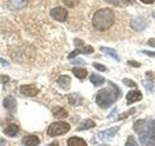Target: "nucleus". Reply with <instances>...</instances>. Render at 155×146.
Here are the masks:
<instances>
[{
  "label": "nucleus",
  "instance_id": "f257e3e1",
  "mask_svg": "<svg viewBox=\"0 0 155 146\" xmlns=\"http://www.w3.org/2000/svg\"><path fill=\"white\" fill-rule=\"evenodd\" d=\"M110 83V86L107 88H103L98 91L95 97V101L98 106L101 108H109L110 106L114 104V102L118 99L120 96V90L114 83Z\"/></svg>",
  "mask_w": 155,
  "mask_h": 146
},
{
  "label": "nucleus",
  "instance_id": "f03ea898",
  "mask_svg": "<svg viewBox=\"0 0 155 146\" xmlns=\"http://www.w3.org/2000/svg\"><path fill=\"white\" fill-rule=\"evenodd\" d=\"M114 13L110 8H103L98 10L92 19V24L95 29L99 31H105L114 24Z\"/></svg>",
  "mask_w": 155,
  "mask_h": 146
},
{
  "label": "nucleus",
  "instance_id": "7ed1b4c3",
  "mask_svg": "<svg viewBox=\"0 0 155 146\" xmlns=\"http://www.w3.org/2000/svg\"><path fill=\"white\" fill-rule=\"evenodd\" d=\"M70 130V125L66 122H53L48 129V135L54 137V136H59L62 134H67Z\"/></svg>",
  "mask_w": 155,
  "mask_h": 146
},
{
  "label": "nucleus",
  "instance_id": "20e7f679",
  "mask_svg": "<svg viewBox=\"0 0 155 146\" xmlns=\"http://www.w3.org/2000/svg\"><path fill=\"white\" fill-rule=\"evenodd\" d=\"M50 15L53 19H55V21L64 23L68 17V11L63 7H56L51 10Z\"/></svg>",
  "mask_w": 155,
  "mask_h": 146
},
{
  "label": "nucleus",
  "instance_id": "39448f33",
  "mask_svg": "<svg viewBox=\"0 0 155 146\" xmlns=\"http://www.w3.org/2000/svg\"><path fill=\"white\" fill-rule=\"evenodd\" d=\"M3 106L10 113L15 114L17 112V107H18L17 99L13 96H7L3 100Z\"/></svg>",
  "mask_w": 155,
  "mask_h": 146
},
{
  "label": "nucleus",
  "instance_id": "423d86ee",
  "mask_svg": "<svg viewBox=\"0 0 155 146\" xmlns=\"http://www.w3.org/2000/svg\"><path fill=\"white\" fill-rule=\"evenodd\" d=\"M119 130V126L111 127V128L105 130L103 131H100L98 134V138L100 140H111V138L117 134V131Z\"/></svg>",
  "mask_w": 155,
  "mask_h": 146
},
{
  "label": "nucleus",
  "instance_id": "0eeeda50",
  "mask_svg": "<svg viewBox=\"0 0 155 146\" xmlns=\"http://www.w3.org/2000/svg\"><path fill=\"white\" fill-rule=\"evenodd\" d=\"M126 99H127V105H131L137 101H140L143 99V94L139 90L130 91L127 95H126Z\"/></svg>",
  "mask_w": 155,
  "mask_h": 146
},
{
  "label": "nucleus",
  "instance_id": "6e6552de",
  "mask_svg": "<svg viewBox=\"0 0 155 146\" xmlns=\"http://www.w3.org/2000/svg\"><path fill=\"white\" fill-rule=\"evenodd\" d=\"M21 92L26 96H35L38 95L39 89L33 84L30 85H22L21 86Z\"/></svg>",
  "mask_w": 155,
  "mask_h": 146
},
{
  "label": "nucleus",
  "instance_id": "1a4fd4ad",
  "mask_svg": "<svg viewBox=\"0 0 155 146\" xmlns=\"http://www.w3.org/2000/svg\"><path fill=\"white\" fill-rule=\"evenodd\" d=\"M21 142L25 146H38L40 144V138L35 134H29L22 137Z\"/></svg>",
  "mask_w": 155,
  "mask_h": 146
},
{
  "label": "nucleus",
  "instance_id": "9d476101",
  "mask_svg": "<svg viewBox=\"0 0 155 146\" xmlns=\"http://www.w3.org/2000/svg\"><path fill=\"white\" fill-rule=\"evenodd\" d=\"M131 26H132L135 30L140 31L147 27V22H145L144 19L140 18V17L135 18L131 21Z\"/></svg>",
  "mask_w": 155,
  "mask_h": 146
},
{
  "label": "nucleus",
  "instance_id": "9b49d317",
  "mask_svg": "<svg viewBox=\"0 0 155 146\" xmlns=\"http://www.w3.org/2000/svg\"><path fill=\"white\" fill-rule=\"evenodd\" d=\"M147 130L149 134V143L147 146H155V120L149 122L147 125Z\"/></svg>",
  "mask_w": 155,
  "mask_h": 146
},
{
  "label": "nucleus",
  "instance_id": "f8f14e48",
  "mask_svg": "<svg viewBox=\"0 0 155 146\" xmlns=\"http://www.w3.org/2000/svg\"><path fill=\"white\" fill-rule=\"evenodd\" d=\"M71 77L68 75H61L57 79V84L63 90H69L71 85Z\"/></svg>",
  "mask_w": 155,
  "mask_h": 146
},
{
  "label": "nucleus",
  "instance_id": "ddd939ff",
  "mask_svg": "<svg viewBox=\"0 0 155 146\" xmlns=\"http://www.w3.org/2000/svg\"><path fill=\"white\" fill-rule=\"evenodd\" d=\"M28 0H8L9 7L13 10H21L27 5Z\"/></svg>",
  "mask_w": 155,
  "mask_h": 146
},
{
  "label": "nucleus",
  "instance_id": "4468645a",
  "mask_svg": "<svg viewBox=\"0 0 155 146\" xmlns=\"http://www.w3.org/2000/svg\"><path fill=\"white\" fill-rule=\"evenodd\" d=\"M95 122L91 119H85L81 122V123L79 125V127L77 128L78 131H81V130H90L92 128H95Z\"/></svg>",
  "mask_w": 155,
  "mask_h": 146
},
{
  "label": "nucleus",
  "instance_id": "2eb2a0df",
  "mask_svg": "<svg viewBox=\"0 0 155 146\" xmlns=\"http://www.w3.org/2000/svg\"><path fill=\"white\" fill-rule=\"evenodd\" d=\"M133 128H134V130L138 134H140L144 133L145 130H147V124H145V121L142 120V119L136 121L134 126H133Z\"/></svg>",
  "mask_w": 155,
  "mask_h": 146
},
{
  "label": "nucleus",
  "instance_id": "dca6fc26",
  "mask_svg": "<svg viewBox=\"0 0 155 146\" xmlns=\"http://www.w3.org/2000/svg\"><path fill=\"white\" fill-rule=\"evenodd\" d=\"M52 114L56 119H64L68 117V111L61 106H56L52 109Z\"/></svg>",
  "mask_w": 155,
  "mask_h": 146
},
{
  "label": "nucleus",
  "instance_id": "f3484780",
  "mask_svg": "<svg viewBox=\"0 0 155 146\" xmlns=\"http://www.w3.org/2000/svg\"><path fill=\"white\" fill-rule=\"evenodd\" d=\"M68 146H87V143L84 139L79 136H72L67 140Z\"/></svg>",
  "mask_w": 155,
  "mask_h": 146
},
{
  "label": "nucleus",
  "instance_id": "a211bd4d",
  "mask_svg": "<svg viewBox=\"0 0 155 146\" xmlns=\"http://www.w3.org/2000/svg\"><path fill=\"white\" fill-rule=\"evenodd\" d=\"M18 133V127L16 124H10L4 129V134L8 136H11V137L16 136Z\"/></svg>",
  "mask_w": 155,
  "mask_h": 146
},
{
  "label": "nucleus",
  "instance_id": "6ab92c4d",
  "mask_svg": "<svg viewBox=\"0 0 155 146\" xmlns=\"http://www.w3.org/2000/svg\"><path fill=\"white\" fill-rule=\"evenodd\" d=\"M90 82L93 84L95 87H98V86H102L104 84V83L106 82V79L103 77V76H101L99 74H95V73H92V74L90 75Z\"/></svg>",
  "mask_w": 155,
  "mask_h": 146
},
{
  "label": "nucleus",
  "instance_id": "aec40b11",
  "mask_svg": "<svg viewBox=\"0 0 155 146\" xmlns=\"http://www.w3.org/2000/svg\"><path fill=\"white\" fill-rule=\"evenodd\" d=\"M100 50H101L102 52H103V53H105L106 55H108V56H110V57L114 58V60H115L116 61H120V57H119V56H118V54L116 53V51L114 50V49L108 48V47H101V48H100Z\"/></svg>",
  "mask_w": 155,
  "mask_h": 146
},
{
  "label": "nucleus",
  "instance_id": "412c9836",
  "mask_svg": "<svg viewBox=\"0 0 155 146\" xmlns=\"http://www.w3.org/2000/svg\"><path fill=\"white\" fill-rule=\"evenodd\" d=\"M73 74H74L77 78L79 79H84V78L87 76V70L85 68H82V67H75L72 69Z\"/></svg>",
  "mask_w": 155,
  "mask_h": 146
},
{
  "label": "nucleus",
  "instance_id": "4be33fe9",
  "mask_svg": "<svg viewBox=\"0 0 155 146\" xmlns=\"http://www.w3.org/2000/svg\"><path fill=\"white\" fill-rule=\"evenodd\" d=\"M68 99H69L70 104L72 105H80L81 103V97L78 94H72L68 96Z\"/></svg>",
  "mask_w": 155,
  "mask_h": 146
},
{
  "label": "nucleus",
  "instance_id": "5701e85b",
  "mask_svg": "<svg viewBox=\"0 0 155 146\" xmlns=\"http://www.w3.org/2000/svg\"><path fill=\"white\" fill-rule=\"evenodd\" d=\"M80 54H84V55H88V54H92L94 52V49L90 45H86L84 47H82L81 49H79Z\"/></svg>",
  "mask_w": 155,
  "mask_h": 146
},
{
  "label": "nucleus",
  "instance_id": "b1692460",
  "mask_svg": "<svg viewBox=\"0 0 155 146\" xmlns=\"http://www.w3.org/2000/svg\"><path fill=\"white\" fill-rule=\"evenodd\" d=\"M62 2L64 3V5L67 7L74 8L80 3V0H62Z\"/></svg>",
  "mask_w": 155,
  "mask_h": 146
},
{
  "label": "nucleus",
  "instance_id": "393cba45",
  "mask_svg": "<svg viewBox=\"0 0 155 146\" xmlns=\"http://www.w3.org/2000/svg\"><path fill=\"white\" fill-rule=\"evenodd\" d=\"M125 146H139V144L137 143V141H136L133 135H129L127 137V140H126Z\"/></svg>",
  "mask_w": 155,
  "mask_h": 146
},
{
  "label": "nucleus",
  "instance_id": "a878e982",
  "mask_svg": "<svg viewBox=\"0 0 155 146\" xmlns=\"http://www.w3.org/2000/svg\"><path fill=\"white\" fill-rule=\"evenodd\" d=\"M135 112H136V108H134V107H133V108H131L130 110L124 112V113H122V114H120V116L118 117V120H123V119H126L128 116L133 115V114L135 113Z\"/></svg>",
  "mask_w": 155,
  "mask_h": 146
},
{
  "label": "nucleus",
  "instance_id": "bb28decb",
  "mask_svg": "<svg viewBox=\"0 0 155 146\" xmlns=\"http://www.w3.org/2000/svg\"><path fill=\"white\" fill-rule=\"evenodd\" d=\"M122 83L127 87H130V88H137V83L135 81L131 80V79H128V78H124L122 80Z\"/></svg>",
  "mask_w": 155,
  "mask_h": 146
},
{
  "label": "nucleus",
  "instance_id": "cd10ccee",
  "mask_svg": "<svg viewBox=\"0 0 155 146\" xmlns=\"http://www.w3.org/2000/svg\"><path fill=\"white\" fill-rule=\"evenodd\" d=\"M143 87L147 89L148 92H153V89H154V86H153V83L149 80H147V81H143Z\"/></svg>",
  "mask_w": 155,
  "mask_h": 146
},
{
  "label": "nucleus",
  "instance_id": "c85d7f7f",
  "mask_svg": "<svg viewBox=\"0 0 155 146\" xmlns=\"http://www.w3.org/2000/svg\"><path fill=\"white\" fill-rule=\"evenodd\" d=\"M93 65L97 70H99V71H102V72H104L107 70V67L103 64H101V63H98V62H93Z\"/></svg>",
  "mask_w": 155,
  "mask_h": 146
},
{
  "label": "nucleus",
  "instance_id": "c756f323",
  "mask_svg": "<svg viewBox=\"0 0 155 146\" xmlns=\"http://www.w3.org/2000/svg\"><path fill=\"white\" fill-rule=\"evenodd\" d=\"M71 63L73 64H81V65H84L85 64V61L81 58H76L74 61H71Z\"/></svg>",
  "mask_w": 155,
  "mask_h": 146
},
{
  "label": "nucleus",
  "instance_id": "7c9ffc66",
  "mask_svg": "<svg viewBox=\"0 0 155 146\" xmlns=\"http://www.w3.org/2000/svg\"><path fill=\"white\" fill-rule=\"evenodd\" d=\"M128 64L133 66V67H140V62H137V61H128Z\"/></svg>",
  "mask_w": 155,
  "mask_h": 146
},
{
  "label": "nucleus",
  "instance_id": "2f4dec72",
  "mask_svg": "<svg viewBox=\"0 0 155 146\" xmlns=\"http://www.w3.org/2000/svg\"><path fill=\"white\" fill-rule=\"evenodd\" d=\"M147 76L148 78V80L149 81H151V80H154L155 79V74L152 72V71H147Z\"/></svg>",
  "mask_w": 155,
  "mask_h": 146
},
{
  "label": "nucleus",
  "instance_id": "473e14b6",
  "mask_svg": "<svg viewBox=\"0 0 155 146\" xmlns=\"http://www.w3.org/2000/svg\"><path fill=\"white\" fill-rule=\"evenodd\" d=\"M144 55H147L149 57H155V52H150V51H147V50H143L142 52Z\"/></svg>",
  "mask_w": 155,
  "mask_h": 146
},
{
  "label": "nucleus",
  "instance_id": "72a5a7b5",
  "mask_svg": "<svg viewBox=\"0 0 155 146\" xmlns=\"http://www.w3.org/2000/svg\"><path fill=\"white\" fill-rule=\"evenodd\" d=\"M147 44H148L150 47L155 48V38H150L149 40L147 41Z\"/></svg>",
  "mask_w": 155,
  "mask_h": 146
},
{
  "label": "nucleus",
  "instance_id": "f704fd0d",
  "mask_svg": "<svg viewBox=\"0 0 155 146\" xmlns=\"http://www.w3.org/2000/svg\"><path fill=\"white\" fill-rule=\"evenodd\" d=\"M75 45L76 46H81V45H84V41L82 40H80V39H75Z\"/></svg>",
  "mask_w": 155,
  "mask_h": 146
},
{
  "label": "nucleus",
  "instance_id": "c9c22d12",
  "mask_svg": "<svg viewBox=\"0 0 155 146\" xmlns=\"http://www.w3.org/2000/svg\"><path fill=\"white\" fill-rule=\"evenodd\" d=\"M0 63H1V64L4 65V66L9 65V62H8L6 60H4V58H0Z\"/></svg>",
  "mask_w": 155,
  "mask_h": 146
},
{
  "label": "nucleus",
  "instance_id": "e433bc0d",
  "mask_svg": "<svg viewBox=\"0 0 155 146\" xmlns=\"http://www.w3.org/2000/svg\"><path fill=\"white\" fill-rule=\"evenodd\" d=\"M1 80H2V83H7L9 81V78L6 76V75H1Z\"/></svg>",
  "mask_w": 155,
  "mask_h": 146
},
{
  "label": "nucleus",
  "instance_id": "4c0bfd02",
  "mask_svg": "<svg viewBox=\"0 0 155 146\" xmlns=\"http://www.w3.org/2000/svg\"><path fill=\"white\" fill-rule=\"evenodd\" d=\"M140 1L144 4H152L153 2H155V0H140Z\"/></svg>",
  "mask_w": 155,
  "mask_h": 146
},
{
  "label": "nucleus",
  "instance_id": "58836bf2",
  "mask_svg": "<svg viewBox=\"0 0 155 146\" xmlns=\"http://www.w3.org/2000/svg\"><path fill=\"white\" fill-rule=\"evenodd\" d=\"M48 146H59V142H58L57 140H54V141H52L51 143H50Z\"/></svg>",
  "mask_w": 155,
  "mask_h": 146
},
{
  "label": "nucleus",
  "instance_id": "ea45409f",
  "mask_svg": "<svg viewBox=\"0 0 155 146\" xmlns=\"http://www.w3.org/2000/svg\"><path fill=\"white\" fill-rule=\"evenodd\" d=\"M6 140H5L4 138L0 137V146H6Z\"/></svg>",
  "mask_w": 155,
  "mask_h": 146
},
{
  "label": "nucleus",
  "instance_id": "a19ab883",
  "mask_svg": "<svg viewBox=\"0 0 155 146\" xmlns=\"http://www.w3.org/2000/svg\"><path fill=\"white\" fill-rule=\"evenodd\" d=\"M135 0H122V2L125 3V4H132Z\"/></svg>",
  "mask_w": 155,
  "mask_h": 146
},
{
  "label": "nucleus",
  "instance_id": "79ce46f5",
  "mask_svg": "<svg viewBox=\"0 0 155 146\" xmlns=\"http://www.w3.org/2000/svg\"><path fill=\"white\" fill-rule=\"evenodd\" d=\"M98 146H110V145H108V144H100Z\"/></svg>",
  "mask_w": 155,
  "mask_h": 146
},
{
  "label": "nucleus",
  "instance_id": "37998d69",
  "mask_svg": "<svg viewBox=\"0 0 155 146\" xmlns=\"http://www.w3.org/2000/svg\"><path fill=\"white\" fill-rule=\"evenodd\" d=\"M152 16H153V17L155 18V12H154V13H152Z\"/></svg>",
  "mask_w": 155,
  "mask_h": 146
}]
</instances>
